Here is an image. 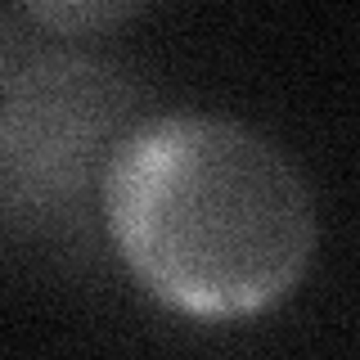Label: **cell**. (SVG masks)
I'll list each match as a JSON object with an SVG mask.
<instances>
[{"instance_id": "obj_4", "label": "cell", "mask_w": 360, "mask_h": 360, "mask_svg": "<svg viewBox=\"0 0 360 360\" xmlns=\"http://www.w3.org/2000/svg\"><path fill=\"white\" fill-rule=\"evenodd\" d=\"M0 86H5V41H0Z\"/></svg>"}, {"instance_id": "obj_1", "label": "cell", "mask_w": 360, "mask_h": 360, "mask_svg": "<svg viewBox=\"0 0 360 360\" xmlns=\"http://www.w3.org/2000/svg\"><path fill=\"white\" fill-rule=\"evenodd\" d=\"M99 217L135 284L189 320L270 311L320 239L302 167L221 112L140 117L104 167Z\"/></svg>"}, {"instance_id": "obj_2", "label": "cell", "mask_w": 360, "mask_h": 360, "mask_svg": "<svg viewBox=\"0 0 360 360\" xmlns=\"http://www.w3.org/2000/svg\"><path fill=\"white\" fill-rule=\"evenodd\" d=\"M140 108L127 68L45 50L0 86V225L63 230L99 202V180Z\"/></svg>"}, {"instance_id": "obj_3", "label": "cell", "mask_w": 360, "mask_h": 360, "mask_svg": "<svg viewBox=\"0 0 360 360\" xmlns=\"http://www.w3.org/2000/svg\"><path fill=\"white\" fill-rule=\"evenodd\" d=\"M22 14L45 22V27H59V32L82 37V32L108 27V22H117V18H131L135 5H86V0H72V5H27Z\"/></svg>"}]
</instances>
